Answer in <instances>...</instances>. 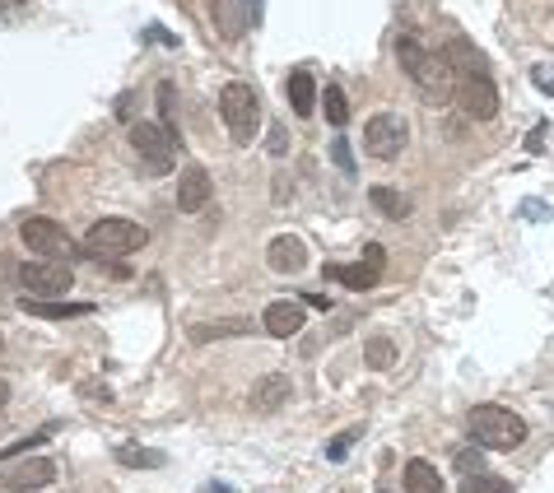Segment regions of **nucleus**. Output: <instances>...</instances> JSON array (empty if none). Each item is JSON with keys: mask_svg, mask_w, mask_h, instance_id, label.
Instances as JSON below:
<instances>
[{"mask_svg": "<svg viewBox=\"0 0 554 493\" xmlns=\"http://www.w3.org/2000/svg\"><path fill=\"white\" fill-rule=\"evenodd\" d=\"M326 284L336 280V284H345V289H359V294H364V289H373V284L382 280V261H373V256H364V266H331V261H326Z\"/></svg>", "mask_w": 554, "mask_h": 493, "instance_id": "14", "label": "nucleus"}, {"mask_svg": "<svg viewBox=\"0 0 554 493\" xmlns=\"http://www.w3.org/2000/svg\"><path fill=\"white\" fill-rule=\"evenodd\" d=\"M289 396H294V382H289L284 373H271V377H261L257 387H252V410L271 414V410H280Z\"/></svg>", "mask_w": 554, "mask_h": 493, "instance_id": "16", "label": "nucleus"}, {"mask_svg": "<svg viewBox=\"0 0 554 493\" xmlns=\"http://www.w3.org/2000/svg\"><path fill=\"white\" fill-rule=\"evenodd\" d=\"M219 117H224V126H229L233 145H252L257 140V126H261V98L252 84L233 80L219 89Z\"/></svg>", "mask_w": 554, "mask_h": 493, "instance_id": "3", "label": "nucleus"}, {"mask_svg": "<svg viewBox=\"0 0 554 493\" xmlns=\"http://www.w3.org/2000/svg\"><path fill=\"white\" fill-rule=\"evenodd\" d=\"M457 103L471 121H494L499 117V89L489 75H457Z\"/></svg>", "mask_w": 554, "mask_h": 493, "instance_id": "10", "label": "nucleus"}, {"mask_svg": "<svg viewBox=\"0 0 554 493\" xmlns=\"http://www.w3.org/2000/svg\"><path fill=\"white\" fill-rule=\"evenodd\" d=\"M289 107H294L298 117H312V107H317V84H312L308 70H294V75H289Z\"/></svg>", "mask_w": 554, "mask_h": 493, "instance_id": "18", "label": "nucleus"}, {"mask_svg": "<svg viewBox=\"0 0 554 493\" xmlns=\"http://www.w3.org/2000/svg\"><path fill=\"white\" fill-rule=\"evenodd\" d=\"M466 433L485 452H513V447L527 442V419L517 410H508V405H475L466 414Z\"/></svg>", "mask_w": 554, "mask_h": 493, "instance_id": "2", "label": "nucleus"}, {"mask_svg": "<svg viewBox=\"0 0 554 493\" xmlns=\"http://www.w3.org/2000/svg\"><path fill=\"white\" fill-rule=\"evenodd\" d=\"M406 140H410V126L396 117V112H378V117H368V126H364V149H368V159H382V163L401 159Z\"/></svg>", "mask_w": 554, "mask_h": 493, "instance_id": "7", "label": "nucleus"}, {"mask_svg": "<svg viewBox=\"0 0 554 493\" xmlns=\"http://www.w3.org/2000/svg\"><path fill=\"white\" fill-rule=\"evenodd\" d=\"M396 61H401V70L419 84V94H429V103H452V98H457V70H452V61L429 52L419 38L401 33V38H396Z\"/></svg>", "mask_w": 554, "mask_h": 493, "instance_id": "1", "label": "nucleus"}, {"mask_svg": "<svg viewBox=\"0 0 554 493\" xmlns=\"http://www.w3.org/2000/svg\"><path fill=\"white\" fill-rule=\"evenodd\" d=\"M303 303H289V298H280V303H271L266 312H261V326H266V335H275V340H289V335L303 331Z\"/></svg>", "mask_w": 554, "mask_h": 493, "instance_id": "13", "label": "nucleus"}, {"mask_svg": "<svg viewBox=\"0 0 554 493\" xmlns=\"http://www.w3.org/2000/svg\"><path fill=\"white\" fill-rule=\"evenodd\" d=\"M457 470L475 475V470H485V461H480V452H457Z\"/></svg>", "mask_w": 554, "mask_h": 493, "instance_id": "30", "label": "nucleus"}, {"mask_svg": "<svg viewBox=\"0 0 554 493\" xmlns=\"http://www.w3.org/2000/svg\"><path fill=\"white\" fill-rule=\"evenodd\" d=\"M531 84H536L541 94H554V66H536L531 70Z\"/></svg>", "mask_w": 554, "mask_h": 493, "instance_id": "29", "label": "nucleus"}, {"mask_svg": "<svg viewBox=\"0 0 554 493\" xmlns=\"http://www.w3.org/2000/svg\"><path fill=\"white\" fill-rule=\"evenodd\" d=\"M252 331V321H219V326H196V331H191V340H215V335H247Z\"/></svg>", "mask_w": 554, "mask_h": 493, "instance_id": "25", "label": "nucleus"}, {"mask_svg": "<svg viewBox=\"0 0 554 493\" xmlns=\"http://www.w3.org/2000/svg\"><path fill=\"white\" fill-rule=\"evenodd\" d=\"M126 466H163V452H140V447H122L117 452Z\"/></svg>", "mask_w": 554, "mask_h": 493, "instance_id": "27", "label": "nucleus"}, {"mask_svg": "<svg viewBox=\"0 0 554 493\" xmlns=\"http://www.w3.org/2000/svg\"><path fill=\"white\" fill-rule=\"evenodd\" d=\"M331 159H336V168L345 177H354V154H350V145H345V135H336V140H331Z\"/></svg>", "mask_w": 554, "mask_h": 493, "instance_id": "26", "label": "nucleus"}, {"mask_svg": "<svg viewBox=\"0 0 554 493\" xmlns=\"http://www.w3.org/2000/svg\"><path fill=\"white\" fill-rule=\"evenodd\" d=\"M354 438H359L354 428H350V433H340V438L331 442V447H326V456H331V461H345V452H350V447H354Z\"/></svg>", "mask_w": 554, "mask_h": 493, "instance_id": "28", "label": "nucleus"}, {"mask_svg": "<svg viewBox=\"0 0 554 493\" xmlns=\"http://www.w3.org/2000/svg\"><path fill=\"white\" fill-rule=\"evenodd\" d=\"M56 480V461L47 456H33V461H19L0 475V493H33V489H47Z\"/></svg>", "mask_w": 554, "mask_h": 493, "instance_id": "12", "label": "nucleus"}, {"mask_svg": "<svg viewBox=\"0 0 554 493\" xmlns=\"http://www.w3.org/2000/svg\"><path fill=\"white\" fill-rule=\"evenodd\" d=\"M266 261H271V270H280V275H298V270L308 266V247H303V238H294V233H280V238L271 242Z\"/></svg>", "mask_w": 554, "mask_h": 493, "instance_id": "15", "label": "nucleus"}, {"mask_svg": "<svg viewBox=\"0 0 554 493\" xmlns=\"http://www.w3.org/2000/svg\"><path fill=\"white\" fill-rule=\"evenodd\" d=\"M19 307L47 321H70V317H89L94 312V303H52V298H19Z\"/></svg>", "mask_w": 554, "mask_h": 493, "instance_id": "17", "label": "nucleus"}, {"mask_svg": "<svg viewBox=\"0 0 554 493\" xmlns=\"http://www.w3.org/2000/svg\"><path fill=\"white\" fill-rule=\"evenodd\" d=\"M14 280L24 289V298H56V294H70V266L66 261H47V256H33L24 266L14 270Z\"/></svg>", "mask_w": 554, "mask_h": 493, "instance_id": "5", "label": "nucleus"}, {"mask_svg": "<svg viewBox=\"0 0 554 493\" xmlns=\"http://www.w3.org/2000/svg\"><path fill=\"white\" fill-rule=\"evenodd\" d=\"M461 493H513V484L499 480V475H466V484H461Z\"/></svg>", "mask_w": 554, "mask_h": 493, "instance_id": "24", "label": "nucleus"}, {"mask_svg": "<svg viewBox=\"0 0 554 493\" xmlns=\"http://www.w3.org/2000/svg\"><path fill=\"white\" fill-rule=\"evenodd\" d=\"M0 5H10V10H19V5H24V0H0Z\"/></svg>", "mask_w": 554, "mask_h": 493, "instance_id": "32", "label": "nucleus"}, {"mask_svg": "<svg viewBox=\"0 0 554 493\" xmlns=\"http://www.w3.org/2000/svg\"><path fill=\"white\" fill-rule=\"evenodd\" d=\"M322 112H326V121H331V126L340 131V126L350 121V98H345V94L336 89V84H331V89L322 94Z\"/></svg>", "mask_w": 554, "mask_h": 493, "instance_id": "23", "label": "nucleus"}, {"mask_svg": "<svg viewBox=\"0 0 554 493\" xmlns=\"http://www.w3.org/2000/svg\"><path fill=\"white\" fill-rule=\"evenodd\" d=\"M382 493H387V489H382Z\"/></svg>", "mask_w": 554, "mask_h": 493, "instance_id": "34", "label": "nucleus"}, {"mask_svg": "<svg viewBox=\"0 0 554 493\" xmlns=\"http://www.w3.org/2000/svg\"><path fill=\"white\" fill-rule=\"evenodd\" d=\"M210 196H215L210 173H205L201 163H187V168L177 173V210H182V214H201V210H210Z\"/></svg>", "mask_w": 554, "mask_h": 493, "instance_id": "11", "label": "nucleus"}, {"mask_svg": "<svg viewBox=\"0 0 554 493\" xmlns=\"http://www.w3.org/2000/svg\"><path fill=\"white\" fill-rule=\"evenodd\" d=\"M145 228L131 224V219H98L89 233H84V247L89 256H131L145 247Z\"/></svg>", "mask_w": 554, "mask_h": 493, "instance_id": "4", "label": "nucleus"}, {"mask_svg": "<svg viewBox=\"0 0 554 493\" xmlns=\"http://www.w3.org/2000/svg\"><path fill=\"white\" fill-rule=\"evenodd\" d=\"M0 345H5V340H0Z\"/></svg>", "mask_w": 554, "mask_h": 493, "instance_id": "33", "label": "nucleus"}, {"mask_svg": "<svg viewBox=\"0 0 554 493\" xmlns=\"http://www.w3.org/2000/svg\"><path fill=\"white\" fill-rule=\"evenodd\" d=\"M406 493H443V475L429 461H406Z\"/></svg>", "mask_w": 554, "mask_h": 493, "instance_id": "19", "label": "nucleus"}, {"mask_svg": "<svg viewBox=\"0 0 554 493\" xmlns=\"http://www.w3.org/2000/svg\"><path fill=\"white\" fill-rule=\"evenodd\" d=\"M447 61H452V70H457V75H489V70H485V56L475 52L466 38H457L452 47H447Z\"/></svg>", "mask_w": 554, "mask_h": 493, "instance_id": "20", "label": "nucleus"}, {"mask_svg": "<svg viewBox=\"0 0 554 493\" xmlns=\"http://www.w3.org/2000/svg\"><path fill=\"white\" fill-rule=\"evenodd\" d=\"M261 19V0H210V24L224 42L247 38Z\"/></svg>", "mask_w": 554, "mask_h": 493, "instance_id": "9", "label": "nucleus"}, {"mask_svg": "<svg viewBox=\"0 0 554 493\" xmlns=\"http://www.w3.org/2000/svg\"><path fill=\"white\" fill-rule=\"evenodd\" d=\"M368 205H373V210H382L387 219H396V224L410 214V200L401 196V191H392V187H373V191H368Z\"/></svg>", "mask_w": 554, "mask_h": 493, "instance_id": "21", "label": "nucleus"}, {"mask_svg": "<svg viewBox=\"0 0 554 493\" xmlns=\"http://www.w3.org/2000/svg\"><path fill=\"white\" fill-rule=\"evenodd\" d=\"M19 238H24V247H33L38 256H47V261H61V256H89V247H75L70 242V233L56 219H24L19 224Z\"/></svg>", "mask_w": 554, "mask_h": 493, "instance_id": "8", "label": "nucleus"}, {"mask_svg": "<svg viewBox=\"0 0 554 493\" xmlns=\"http://www.w3.org/2000/svg\"><path fill=\"white\" fill-rule=\"evenodd\" d=\"M364 363L373 368V373H387V368L396 363V345L387 340V335H373V340L364 345Z\"/></svg>", "mask_w": 554, "mask_h": 493, "instance_id": "22", "label": "nucleus"}, {"mask_svg": "<svg viewBox=\"0 0 554 493\" xmlns=\"http://www.w3.org/2000/svg\"><path fill=\"white\" fill-rule=\"evenodd\" d=\"M5 400H10V382H0V410H5Z\"/></svg>", "mask_w": 554, "mask_h": 493, "instance_id": "31", "label": "nucleus"}, {"mask_svg": "<svg viewBox=\"0 0 554 493\" xmlns=\"http://www.w3.org/2000/svg\"><path fill=\"white\" fill-rule=\"evenodd\" d=\"M131 145H136V154L149 163V177L173 173L177 135L168 131V126H159V121H136V126H131Z\"/></svg>", "mask_w": 554, "mask_h": 493, "instance_id": "6", "label": "nucleus"}]
</instances>
